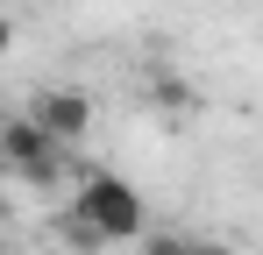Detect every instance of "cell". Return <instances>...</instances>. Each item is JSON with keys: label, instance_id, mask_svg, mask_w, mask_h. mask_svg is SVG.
I'll use <instances>...</instances> for the list:
<instances>
[{"label": "cell", "instance_id": "cell-1", "mask_svg": "<svg viewBox=\"0 0 263 255\" xmlns=\"http://www.w3.org/2000/svg\"><path fill=\"white\" fill-rule=\"evenodd\" d=\"M142 227H149V206H142V192H135L128 177H114V170H92L86 184H79V206H71V234H79L86 248L142 241Z\"/></svg>", "mask_w": 263, "mask_h": 255}, {"label": "cell", "instance_id": "cell-7", "mask_svg": "<svg viewBox=\"0 0 263 255\" xmlns=\"http://www.w3.org/2000/svg\"><path fill=\"white\" fill-rule=\"evenodd\" d=\"M7 42H14V22H7V7H0V50H7Z\"/></svg>", "mask_w": 263, "mask_h": 255}, {"label": "cell", "instance_id": "cell-4", "mask_svg": "<svg viewBox=\"0 0 263 255\" xmlns=\"http://www.w3.org/2000/svg\"><path fill=\"white\" fill-rule=\"evenodd\" d=\"M142 255H185V234H142Z\"/></svg>", "mask_w": 263, "mask_h": 255}, {"label": "cell", "instance_id": "cell-5", "mask_svg": "<svg viewBox=\"0 0 263 255\" xmlns=\"http://www.w3.org/2000/svg\"><path fill=\"white\" fill-rule=\"evenodd\" d=\"M157 107H192V92H185L178 78H157Z\"/></svg>", "mask_w": 263, "mask_h": 255}, {"label": "cell", "instance_id": "cell-6", "mask_svg": "<svg viewBox=\"0 0 263 255\" xmlns=\"http://www.w3.org/2000/svg\"><path fill=\"white\" fill-rule=\"evenodd\" d=\"M185 255H228L220 241H199V234H185Z\"/></svg>", "mask_w": 263, "mask_h": 255}, {"label": "cell", "instance_id": "cell-2", "mask_svg": "<svg viewBox=\"0 0 263 255\" xmlns=\"http://www.w3.org/2000/svg\"><path fill=\"white\" fill-rule=\"evenodd\" d=\"M0 163L14 170L22 184H57L64 177V142L36 114H14V121H0Z\"/></svg>", "mask_w": 263, "mask_h": 255}, {"label": "cell", "instance_id": "cell-3", "mask_svg": "<svg viewBox=\"0 0 263 255\" xmlns=\"http://www.w3.org/2000/svg\"><path fill=\"white\" fill-rule=\"evenodd\" d=\"M29 114H36V121H43L64 149L92 135V99L79 92V85H50V92H36V107H29Z\"/></svg>", "mask_w": 263, "mask_h": 255}]
</instances>
